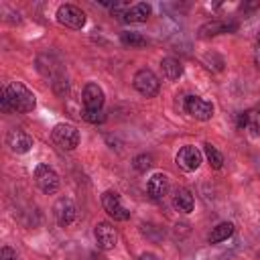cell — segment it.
I'll list each match as a JSON object with an SVG mask.
<instances>
[{"mask_svg":"<svg viewBox=\"0 0 260 260\" xmlns=\"http://www.w3.org/2000/svg\"><path fill=\"white\" fill-rule=\"evenodd\" d=\"M53 215L61 228H67L77 217V205L71 197H59L53 205Z\"/></svg>","mask_w":260,"mask_h":260,"instance_id":"obj_8","label":"cell"},{"mask_svg":"<svg viewBox=\"0 0 260 260\" xmlns=\"http://www.w3.org/2000/svg\"><path fill=\"white\" fill-rule=\"evenodd\" d=\"M238 128L248 130L254 136H260V112L258 110H246L238 114Z\"/></svg>","mask_w":260,"mask_h":260,"instance_id":"obj_14","label":"cell"},{"mask_svg":"<svg viewBox=\"0 0 260 260\" xmlns=\"http://www.w3.org/2000/svg\"><path fill=\"white\" fill-rule=\"evenodd\" d=\"M132 83H134L136 91H138L140 95H144V98H154V95L158 93V89H160L158 77L154 75V71H150V69H146V67H144V69H138V71L134 73Z\"/></svg>","mask_w":260,"mask_h":260,"instance_id":"obj_3","label":"cell"},{"mask_svg":"<svg viewBox=\"0 0 260 260\" xmlns=\"http://www.w3.org/2000/svg\"><path fill=\"white\" fill-rule=\"evenodd\" d=\"M120 41H122V45H126L130 49H140L146 45V37H142L140 32H122Z\"/></svg>","mask_w":260,"mask_h":260,"instance_id":"obj_21","label":"cell"},{"mask_svg":"<svg viewBox=\"0 0 260 260\" xmlns=\"http://www.w3.org/2000/svg\"><path fill=\"white\" fill-rule=\"evenodd\" d=\"M102 205H104V211H106L110 217H114L116 221H126V219L130 217V211L124 207L120 195H118L116 191H112V189L102 193Z\"/></svg>","mask_w":260,"mask_h":260,"instance_id":"obj_6","label":"cell"},{"mask_svg":"<svg viewBox=\"0 0 260 260\" xmlns=\"http://www.w3.org/2000/svg\"><path fill=\"white\" fill-rule=\"evenodd\" d=\"M81 102H83V110H104L106 93L98 83L89 81L81 91Z\"/></svg>","mask_w":260,"mask_h":260,"instance_id":"obj_10","label":"cell"},{"mask_svg":"<svg viewBox=\"0 0 260 260\" xmlns=\"http://www.w3.org/2000/svg\"><path fill=\"white\" fill-rule=\"evenodd\" d=\"M256 110H258V112H260V104H258V108H256Z\"/></svg>","mask_w":260,"mask_h":260,"instance_id":"obj_28","label":"cell"},{"mask_svg":"<svg viewBox=\"0 0 260 260\" xmlns=\"http://www.w3.org/2000/svg\"><path fill=\"white\" fill-rule=\"evenodd\" d=\"M185 112L191 118H195V120L207 122L213 116V104L207 102V100H203V98H199V95H187V100H185Z\"/></svg>","mask_w":260,"mask_h":260,"instance_id":"obj_7","label":"cell"},{"mask_svg":"<svg viewBox=\"0 0 260 260\" xmlns=\"http://www.w3.org/2000/svg\"><path fill=\"white\" fill-rule=\"evenodd\" d=\"M0 260H20V256H18V252L12 250L10 246H4V248L0 250Z\"/></svg>","mask_w":260,"mask_h":260,"instance_id":"obj_24","label":"cell"},{"mask_svg":"<svg viewBox=\"0 0 260 260\" xmlns=\"http://www.w3.org/2000/svg\"><path fill=\"white\" fill-rule=\"evenodd\" d=\"M132 167H134V171H138V173H146V171L152 167V156H150V154H146V152H142V154L134 156Z\"/></svg>","mask_w":260,"mask_h":260,"instance_id":"obj_22","label":"cell"},{"mask_svg":"<svg viewBox=\"0 0 260 260\" xmlns=\"http://www.w3.org/2000/svg\"><path fill=\"white\" fill-rule=\"evenodd\" d=\"M93 238H95V244L102 248V250H114V246H116V240H118V236H116V230L108 223V221H100V223H95V228H93Z\"/></svg>","mask_w":260,"mask_h":260,"instance_id":"obj_12","label":"cell"},{"mask_svg":"<svg viewBox=\"0 0 260 260\" xmlns=\"http://www.w3.org/2000/svg\"><path fill=\"white\" fill-rule=\"evenodd\" d=\"M81 118L89 124H102L106 120V114H104V110H83Z\"/></svg>","mask_w":260,"mask_h":260,"instance_id":"obj_23","label":"cell"},{"mask_svg":"<svg viewBox=\"0 0 260 260\" xmlns=\"http://www.w3.org/2000/svg\"><path fill=\"white\" fill-rule=\"evenodd\" d=\"M138 260H160V258H158L156 254H152V252H142Z\"/></svg>","mask_w":260,"mask_h":260,"instance_id":"obj_25","label":"cell"},{"mask_svg":"<svg viewBox=\"0 0 260 260\" xmlns=\"http://www.w3.org/2000/svg\"><path fill=\"white\" fill-rule=\"evenodd\" d=\"M6 144H8V148H10L12 152L24 154V152H28V150L32 148V138H30L22 128H12V130H8V134H6Z\"/></svg>","mask_w":260,"mask_h":260,"instance_id":"obj_11","label":"cell"},{"mask_svg":"<svg viewBox=\"0 0 260 260\" xmlns=\"http://www.w3.org/2000/svg\"><path fill=\"white\" fill-rule=\"evenodd\" d=\"M173 205H175V209H179L181 213H191L193 207H195V199H193V195H191L189 189L177 187L175 193H173Z\"/></svg>","mask_w":260,"mask_h":260,"instance_id":"obj_15","label":"cell"},{"mask_svg":"<svg viewBox=\"0 0 260 260\" xmlns=\"http://www.w3.org/2000/svg\"><path fill=\"white\" fill-rule=\"evenodd\" d=\"M254 63H256V67L260 69V45L254 49Z\"/></svg>","mask_w":260,"mask_h":260,"instance_id":"obj_26","label":"cell"},{"mask_svg":"<svg viewBox=\"0 0 260 260\" xmlns=\"http://www.w3.org/2000/svg\"><path fill=\"white\" fill-rule=\"evenodd\" d=\"M32 175H35V183H37V187H39L43 193L53 195V193L59 191L61 179H59V173H57L53 167L41 162V165L35 167V173H32Z\"/></svg>","mask_w":260,"mask_h":260,"instance_id":"obj_2","label":"cell"},{"mask_svg":"<svg viewBox=\"0 0 260 260\" xmlns=\"http://www.w3.org/2000/svg\"><path fill=\"white\" fill-rule=\"evenodd\" d=\"M160 69H162V77L169 79V81H177L183 75V65L175 57H165L160 61Z\"/></svg>","mask_w":260,"mask_h":260,"instance_id":"obj_17","label":"cell"},{"mask_svg":"<svg viewBox=\"0 0 260 260\" xmlns=\"http://www.w3.org/2000/svg\"><path fill=\"white\" fill-rule=\"evenodd\" d=\"M258 45H260V32H258Z\"/></svg>","mask_w":260,"mask_h":260,"instance_id":"obj_27","label":"cell"},{"mask_svg":"<svg viewBox=\"0 0 260 260\" xmlns=\"http://www.w3.org/2000/svg\"><path fill=\"white\" fill-rule=\"evenodd\" d=\"M2 110L4 112H18V114H28L35 110L37 98L35 93L20 81H10L0 95Z\"/></svg>","mask_w":260,"mask_h":260,"instance_id":"obj_1","label":"cell"},{"mask_svg":"<svg viewBox=\"0 0 260 260\" xmlns=\"http://www.w3.org/2000/svg\"><path fill=\"white\" fill-rule=\"evenodd\" d=\"M150 12H152L150 4H146V2H138V4L130 6V8L124 12L122 20H124V22H146L148 16H150Z\"/></svg>","mask_w":260,"mask_h":260,"instance_id":"obj_16","label":"cell"},{"mask_svg":"<svg viewBox=\"0 0 260 260\" xmlns=\"http://www.w3.org/2000/svg\"><path fill=\"white\" fill-rule=\"evenodd\" d=\"M203 152H205L207 162H209L213 169H221V167H223V156H221V152H219L211 142H205V144H203Z\"/></svg>","mask_w":260,"mask_h":260,"instance_id":"obj_20","label":"cell"},{"mask_svg":"<svg viewBox=\"0 0 260 260\" xmlns=\"http://www.w3.org/2000/svg\"><path fill=\"white\" fill-rule=\"evenodd\" d=\"M234 28H236V24H225V22H219V20H211V22H205L199 28V37H213V35L230 32Z\"/></svg>","mask_w":260,"mask_h":260,"instance_id":"obj_19","label":"cell"},{"mask_svg":"<svg viewBox=\"0 0 260 260\" xmlns=\"http://www.w3.org/2000/svg\"><path fill=\"white\" fill-rule=\"evenodd\" d=\"M57 22L63 24V26H69V28H83L85 26V12L81 8H77L75 4H61L57 8Z\"/></svg>","mask_w":260,"mask_h":260,"instance_id":"obj_5","label":"cell"},{"mask_svg":"<svg viewBox=\"0 0 260 260\" xmlns=\"http://www.w3.org/2000/svg\"><path fill=\"white\" fill-rule=\"evenodd\" d=\"M53 142L63 150H73L79 146V130L73 124H57L51 132Z\"/></svg>","mask_w":260,"mask_h":260,"instance_id":"obj_4","label":"cell"},{"mask_svg":"<svg viewBox=\"0 0 260 260\" xmlns=\"http://www.w3.org/2000/svg\"><path fill=\"white\" fill-rule=\"evenodd\" d=\"M201 160H203L201 150H199L197 146H191V144L179 148V152H177V156H175V162H177L183 171H187V173L197 171L199 165H201Z\"/></svg>","mask_w":260,"mask_h":260,"instance_id":"obj_9","label":"cell"},{"mask_svg":"<svg viewBox=\"0 0 260 260\" xmlns=\"http://www.w3.org/2000/svg\"><path fill=\"white\" fill-rule=\"evenodd\" d=\"M234 232H236V225H234L232 221H221V223H217V225L209 232L207 242H209V244H219V242H223V240L232 238V236H234Z\"/></svg>","mask_w":260,"mask_h":260,"instance_id":"obj_18","label":"cell"},{"mask_svg":"<svg viewBox=\"0 0 260 260\" xmlns=\"http://www.w3.org/2000/svg\"><path fill=\"white\" fill-rule=\"evenodd\" d=\"M169 189H171V181H169V177H167L165 173H154V175L148 179V183H146V193H148L150 199H154V201L165 199V195L169 193Z\"/></svg>","mask_w":260,"mask_h":260,"instance_id":"obj_13","label":"cell"}]
</instances>
